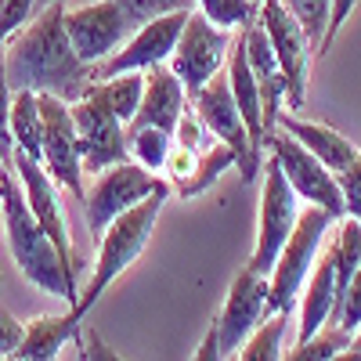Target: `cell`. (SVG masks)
Returning <instances> with one entry per match:
<instances>
[{
	"label": "cell",
	"mask_w": 361,
	"mask_h": 361,
	"mask_svg": "<svg viewBox=\"0 0 361 361\" xmlns=\"http://www.w3.org/2000/svg\"><path fill=\"white\" fill-rule=\"evenodd\" d=\"M4 62L11 90H37V94H54L62 102L83 98L94 80V66H87L76 54L66 33L62 0L40 8L37 22H25L18 29L4 47Z\"/></svg>",
	"instance_id": "obj_1"
},
{
	"label": "cell",
	"mask_w": 361,
	"mask_h": 361,
	"mask_svg": "<svg viewBox=\"0 0 361 361\" xmlns=\"http://www.w3.org/2000/svg\"><path fill=\"white\" fill-rule=\"evenodd\" d=\"M0 217H4L8 246H11L15 264L22 267L25 282L51 293V296H62L66 304L73 307L80 300L76 271L66 264L62 253H58V246L51 243V235L44 231V224L33 217L15 166H4V163H0Z\"/></svg>",
	"instance_id": "obj_2"
},
{
	"label": "cell",
	"mask_w": 361,
	"mask_h": 361,
	"mask_svg": "<svg viewBox=\"0 0 361 361\" xmlns=\"http://www.w3.org/2000/svg\"><path fill=\"white\" fill-rule=\"evenodd\" d=\"M166 195H170V185L156 188L152 195L141 199L137 206L123 209V214H119V217L102 231V250H98L94 275H90L87 289L80 293V300L73 304V314H76V318H83L90 307H94L98 300L105 296V289L145 253L148 238H152V231H156V221H159L163 206H166Z\"/></svg>",
	"instance_id": "obj_3"
},
{
	"label": "cell",
	"mask_w": 361,
	"mask_h": 361,
	"mask_svg": "<svg viewBox=\"0 0 361 361\" xmlns=\"http://www.w3.org/2000/svg\"><path fill=\"white\" fill-rule=\"evenodd\" d=\"M333 221L336 217L329 214V209L314 206V202H311V209H300L296 228L286 238V246H282L275 267H271V275H267V311H282V307L296 304L300 289H304V282L311 275V264L329 238Z\"/></svg>",
	"instance_id": "obj_4"
},
{
	"label": "cell",
	"mask_w": 361,
	"mask_h": 361,
	"mask_svg": "<svg viewBox=\"0 0 361 361\" xmlns=\"http://www.w3.org/2000/svg\"><path fill=\"white\" fill-rule=\"evenodd\" d=\"M166 180L152 170H145L137 159H123V163H112L105 170L94 173L90 188L83 192V221L90 235H102L123 209L137 206L141 199H148L156 188H163Z\"/></svg>",
	"instance_id": "obj_5"
},
{
	"label": "cell",
	"mask_w": 361,
	"mask_h": 361,
	"mask_svg": "<svg viewBox=\"0 0 361 361\" xmlns=\"http://www.w3.org/2000/svg\"><path fill=\"white\" fill-rule=\"evenodd\" d=\"M192 102H195L192 109L199 112V119L206 123V130L231 148L238 177H243L246 185H250V180H257V173H260V166H264V156L257 152L253 141H250V130H246V123H243V112H238L235 94H231L228 73L221 69L209 83H202L195 94H192Z\"/></svg>",
	"instance_id": "obj_6"
},
{
	"label": "cell",
	"mask_w": 361,
	"mask_h": 361,
	"mask_svg": "<svg viewBox=\"0 0 361 361\" xmlns=\"http://www.w3.org/2000/svg\"><path fill=\"white\" fill-rule=\"evenodd\" d=\"M260 170H264V192H260V217H257V246H253V257L246 267L267 279L286 246V238L296 228V217H300L296 199L300 195L293 192V185L286 180L275 156H267V163Z\"/></svg>",
	"instance_id": "obj_7"
},
{
	"label": "cell",
	"mask_w": 361,
	"mask_h": 361,
	"mask_svg": "<svg viewBox=\"0 0 361 361\" xmlns=\"http://www.w3.org/2000/svg\"><path fill=\"white\" fill-rule=\"evenodd\" d=\"M257 22L264 25V33L271 40V51H275L282 76H286V105L296 112L307 105V76H311V40L304 33V25L293 18V11L282 4V0H264Z\"/></svg>",
	"instance_id": "obj_8"
},
{
	"label": "cell",
	"mask_w": 361,
	"mask_h": 361,
	"mask_svg": "<svg viewBox=\"0 0 361 361\" xmlns=\"http://www.w3.org/2000/svg\"><path fill=\"white\" fill-rule=\"evenodd\" d=\"M264 148H271V156L279 159L286 180L293 185V192L300 199H307L322 209H329L333 217H343V192H340V180L336 173L329 170L314 152H307L289 130H267L264 137Z\"/></svg>",
	"instance_id": "obj_9"
},
{
	"label": "cell",
	"mask_w": 361,
	"mask_h": 361,
	"mask_svg": "<svg viewBox=\"0 0 361 361\" xmlns=\"http://www.w3.org/2000/svg\"><path fill=\"white\" fill-rule=\"evenodd\" d=\"M228 51H231L228 29L214 25L195 8V11H188L185 25H180V37L173 44V54H170L166 66L180 76V83L188 87V94H195L202 83H209L224 69Z\"/></svg>",
	"instance_id": "obj_10"
},
{
	"label": "cell",
	"mask_w": 361,
	"mask_h": 361,
	"mask_svg": "<svg viewBox=\"0 0 361 361\" xmlns=\"http://www.w3.org/2000/svg\"><path fill=\"white\" fill-rule=\"evenodd\" d=\"M40 116H44V145H40V163L54 177L58 188L73 192L83 199V156H80V137H76V119L69 102L40 94Z\"/></svg>",
	"instance_id": "obj_11"
},
{
	"label": "cell",
	"mask_w": 361,
	"mask_h": 361,
	"mask_svg": "<svg viewBox=\"0 0 361 361\" xmlns=\"http://www.w3.org/2000/svg\"><path fill=\"white\" fill-rule=\"evenodd\" d=\"M73 119H76V137H80V156H83V170L98 173L112 163H123L127 152V123H119L112 116V109L98 98V94H87L69 102Z\"/></svg>",
	"instance_id": "obj_12"
},
{
	"label": "cell",
	"mask_w": 361,
	"mask_h": 361,
	"mask_svg": "<svg viewBox=\"0 0 361 361\" xmlns=\"http://www.w3.org/2000/svg\"><path fill=\"white\" fill-rule=\"evenodd\" d=\"M134 29L137 25L112 0H98V4L66 11V33L87 66H102L112 51L123 47V40H130Z\"/></svg>",
	"instance_id": "obj_13"
},
{
	"label": "cell",
	"mask_w": 361,
	"mask_h": 361,
	"mask_svg": "<svg viewBox=\"0 0 361 361\" xmlns=\"http://www.w3.org/2000/svg\"><path fill=\"white\" fill-rule=\"evenodd\" d=\"M188 11H192V8H188ZM188 11H170V15H159V18H152V22L137 25L123 47L112 51L102 66H94V80L119 76V73H148L152 66L170 62L173 44H177V37H180V25H185Z\"/></svg>",
	"instance_id": "obj_14"
},
{
	"label": "cell",
	"mask_w": 361,
	"mask_h": 361,
	"mask_svg": "<svg viewBox=\"0 0 361 361\" xmlns=\"http://www.w3.org/2000/svg\"><path fill=\"white\" fill-rule=\"evenodd\" d=\"M267 314V279L257 275V271H238V279L231 282L224 307L214 322L217 329V343H221V357H231L243 340L257 329V322Z\"/></svg>",
	"instance_id": "obj_15"
},
{
	"label": "cell",
	"mask_w": 361,
	"mask_h": 361,
	"mask_svg": "<svg viewBox=\"0 0 361 361\" xmlns=\"http://www.w3.org/2000/svg\"><path fill=\"white\" fill-rule=\"evenodd\" d=\"M15 173H18V180H22V192H25V202H29V209H33V217L44 224V231L51 235V243L58 246V253H62L66 264L76 271L73 243H69V221H66L62 195H58L54 177L44 170L40 159L25 156V152H15Z\"/></svg>",
	"instance_id": "obj_16"
},
{
	"label": "cell",
	"mask_w": 361,
	"mask_h": 361,
	"mask_svg": "<svg viewBox=\"0 0 361 361\" xmlns=\"http://www.w3.org/2000/svg\"><path fill=\"white\" fill-rule=\"evenodd\" d=\"M185 109H188V87L180 83V76L166 62L152 66L145 73V94H141V105H137V116L130 119V127H163L173 134Z\"/></svg>",
	"instance_id": "obj_17"
},
{
	"label": "cell",
	"mask_w": 361,
	"mask_h": 361,
	"mask_svg": "<svg viewBox=\"0 0 361 361\" xmlns=\"http://www.w3.org/2000/svg\"><path fill=\"white\" fill-rule=\"evenodd\" d=\"M336 250H333V238H325L322 253L311 264V275L304 282V304H300V329H296V340H307L314 336L322 325L333 322L336 314Z\"/></svg>",
	"instance_id": "obj_18"
},
{
	"label": "cell",
	"mask_w": 361,
	"mask_h": 361,
	"mask_svg": "<svg viewBox=\"0 0 361 361\" xmlns=\"http://www.w3.org/2000/svg\"><path fill=\"white\" fill-rule=\"evenodd\" d=\"M243 40H246V58H250V69H253V80L260 87V105H264V130H275L279 127V116H282V105H286V76H282V66L275 51H271V40L264 33V25L253 22L243 29ZM267 137V134H264Z\"/></svg>",
	"instance_id": "obj_19"
},
{
	"label": "cell",
	"mask_w": 361,
	"mask_h": 361,
	"mask_svg": "<svg viewBox=\"0 0 361 361\" xmlns=\"http://www.w3.org/2000/svg\"><path fill=\"white\" fill-rule=\"evenodd\" d=\"M224 73H228V83H231V94H235V105L243 112V123L250 130V141L253 148L264 156V105H260V87L253 80V69H250V58H246V40L238 37L231 40V51H228V62H224Z\"/></svg>",
	"instance_id": "obj_20"
},
{
	"label": "cell",
	"mask_w": 361,
	"mask_h": 361,
	"mask_svg": "<svg viewBox=\"0 0 361 361\" xmlns=\"http://www.w3.org/2000/svg\"><path fill=\"white\" fill-rule=\"evenodd\" d=\"M76 325H80V318L73 314V307H69V314H40L33 322H25L22 343L11 357L15 361H51L69 340H76Z\"/></svg>",
	"instance_id": "obj_21"
},
{
	"label": "cell",
	"mask_w": 361,
	"mask_h": 361,
	"mask_svg": "<svg viewBox=\"0 0 361 361\" xmlns=\"http://www.w3.org/2000/svg\"><path fill=\"white\" fill-rule=\"evenodd\" d=\"M279 123H282V130H289L300 145H304L307 152H314L333 173H340L357 156L354 141H347L340 130L325 127V123H307V119H296V116H279Z\"/></svg>",
	"instance_id": "obj_22"
},
{
	"label": "cell",
	"mask_w": 361,
	"mask_h": 361,
	"mask_svg": "<svg viewBox=\"0 0 361 361\" xmlns=\"http://www.w3.org/2000/svg\"><path fill=\"white\" fill-rule=\"evenodd\" d=\"M11 141H15V152L40 159L44 116H40V94L37 90H15V98H11Z\"/></svg>",
	"instance_id": "obj_23"
},
{
	"label": "cell",
	"mask_w": 361,
	"mask_h": 361,
	"mask_svg": "<svg viewBox=\"0 0 361 361\" xmlns=\"http://www.w3.org/2000/svg\"><path fill=\"white\" fill-rule=\"evenodd\" d=\"M90 94H98L119 123L130 127V119L137 116L141 94H145V73H119V76H105V80H90Z\"/></svg>",
	"instance_id": "obj_24"
},
{
	"label": "cell",
	"mask_w": 361,
	"mask_h": 361,
	"mask_svg": "<svg viewBox=\"0 0 361 361\" xmlns=\"http://www.w3.org/2000/svg\"><path fill=\"white\" fill-rule=\"evenodd\" d=\"M293 318V307H282V311H267L257 329L243 340V347L235 350V357L243 361H275V357H286L282 354V336H286V325Z\"/></svg>",
	"instance_id": "obj_25"
},
{
	"label": "cell",
	"mask_w": 361,
	"mask_h": 361,
	"mask_svg": "<svg viewBox=\"0 0 361 361\" xmlns=\"http://www.w3.org/2000/svg\"><path fill=\"white\" fill-rule=\"evenodd\" d=\"M170 148H173V134L163 127H130L127 130V152L152 173L166 170Z\"/></svg>",
	"instance_id": "obj_26"
},
{
	"label": "cell",
	"mask_w": 361,
	"mask_h": 361,
	"mask_svg": "<svg viewBox=\"0 0 361 361\" xmlns=\"http://www.w3.org/2000/svg\"><path fill=\"white\" fill-rule=\"evenodd\" d=\"M347 347H350V333H347L343 325L329 322V325L318 329L314 336L296 340L293 354H286V357H293V361H325V357H340Z\"/></svg>",
	"instance_id": "obj_27"
},
{
	"label": "cell",
	"mask_w": 361,
	"mask_h": 361,
	"mask_svg": "<svg viewBox=\"0 0 361 361\" xmlns=\"http://www.w3.org/2000/svg\"><path fill=\"white\" fill-rule=\"evenodd\" d=\"M235 166V156H231V148L221 141V145H209L206 152H199V163H195V170L188 173V180H180V195H199V192H206L214 180L224 173V170H231Z\"/></svg>",
	"instance_id": "obj_28"
},
{
	"label": "cell",
	"mask_w": 361,
	"mask_h": 361,
	"mask_svg": "<svg viewBox=\"0 0 361 361\" xmlns=\"http://www.w3.org/2000/svg\"><path fill=\"white\" fill-rule=\"evenodd\" d=\"M192 4L221 29H246L257 22V0H192Z\"/></svg>",
	"instance_id": "obj_29"
},
{
	"label": "cell",
	"mask_w": 361,
	"mask_h": 361,
	"mask_svg": "<svg viewBox=\"0 0 361 361\" xmlns=\"http://www.w3.org/2000/svg\"><path fill=\"white\" fill-rule=\"evenodd\" d=\"M282 4L293 11V18L304 25V33L318 54L322 40H325V25H329V15H333V0H282Z\"/></svg>",
	"instance_id": "obj_30"
},
{
	"label": "cell",
	"mask_w": 361,
	"mask_h": 361,
	"mask_svg": "<svg viewBox=\"0 0 361 361\" xmlns=\"http://www.w3.org/2000/svg\"><path fill=\"white\" fill-rule=\"evenodd\" d=\"M11 98H15V90H11V83H8V62H4V47H0V163H4V166H15Z\"/></svg>",
	"instance_id": "obj_31"
},
{
	"label": "cell",
	"mask_w": 361,
	"mask_h": 361,
	"mask_svg": "<svg viewBox=\"0 0 361 361\" xmlns=\"http://www.w3.org/2000/svg\"><path fill=\"white\" fill-rule=\"evenodd\" d=\"M112 4L123 8V15L134 22V25H145L159 15H170V11H188L195 8L192 0H112Z\"/></svg>",
	"instance_id": "obj_32"
},
{
	"label": "cell",
	"mask_w": 361,
	"mask_h": 361,
	"mask_svg": "<svg viewBox=\"0 0 361 361\" xmlns=\"http://www.w3.org/2000/svg\"><path fill=\"white\" fill-rule=\"evenodd\" d=\"M333 322H336V325H343L350 336H354L357 329H361V264H357L354 279L347 282V289H343V296H340V304H336V314H333Z\"/></svg>",
	"instance_id": "obj_33"
},
{
	"label": "cell",
	"mask_w": 361,
	"mask_h": 361,
	"mask_svg": "<svg viewBox=\"0 0 361 361\" xmlns=\"http://www.w3.org/2000/svg\"><path fill=\"white\" fill-rule=\"evenodd\" d=\"M340 180V192H343V214L361 221V148H357V156L336 173Z\"/></svg>",
	"instance_id": "obj_34"
},
{
	"label": "cell",
	"mask_w": 361,
	"mask_h": 361,
	"mask_svg": "<svg viewBox=\"0 0 361 361\" xmlns=\"http://www.w3.org/2000/svg\"><path fill=\"white\" fill-rule=\"evenodd\" d=\"M37 8H40L37 0H0V47H4L29 18H33Z\"/></svg>",
	"instance_id": "obj_35"
},
{
	"label": "cell",
	"mask_w": 361,
	"mask_h": 361,
	"mask_svg": "<svg viewBox=\"0 0 361 361\" xmlns=\"http://www.w3.org/2000/svg\"><path fill=\"white\" fill-rule=\"evenodd\" d=\"M354 8H357V0H333V15H329V25H325V40H322L318 54H329V51H333V40L340 37V29L347 25V18L354 15Z\"/></svg>",
	"instance_id": "obj_36"
},
{
	"label": "cell",
	"mask_w": 361,
	"mask_h": 361,
	"mask_svg": "<svg viewBox=\"0 0 361 361\" xmlns=\"http://www.w3.org/2000/svg\"><path fill=\"white\" fill-rule=\"evenodd\" d=\"M22 333H25V322H18L8 307H0V357H11L18 350Z\"/></svg>",
	"instance_id": "obj_37"
},
{
	"label": "cell",
	"mask_w": 361,
	"mask_h": 361,
	"mask_svg": "<svg viewBox=\"0 0 361 361\" xmlns=\"http://www.w3.org/2000/svg\"><path fill=\"white\" fill-rule=\"evenodd\" d=\"M76 347H80V357H119L112 347L98 340L94 329H76Z\"/></svg>",
	"instance_id": "obj_38"
},
{
	"label": "cell",
	"mask_w": 361,
	"mask_h": 361,
	"mask_svg": "<svg viewBox=\"0 0 361 361\" xmlns=\"http://www.w3.org/2000/svg\"><path fill=\"white\" fill-rule=\"evenodd\" d=\"M192 357H202V361H206V357H221V343H217V329H214V325H209V333H206L202 347H199Z\"/></svg>",
	"instance_id": "obj_39"
},
{
	"label": "cell",
	"mask_w": 361,
	"mask_h": 361,
	"mask_svg": "<svg viewBox=\"0 0 361 361\" xmlns=\"http://www.w3.org/2000/svg\"><path fill=\"white\" fill-rule=\"evenodd\" d=\"M340 357H361V329H357V333L350 336V347H347Z\"/></svg>",
	"instance_id": "obj_40"
},
{
	"label": "cell",
	"mask_w": 361,
	"mask_h": 361,
	"mask_svg": "<svg viewBox=\"0 0 361 361\" xmlns=\"http://www.w3.org/2000/svg\"><path fill=\"white\" fill-rule=\"evenodd\" d=\"M37 4H40V8H47V4H54V0H37Z\"/></svg>",
	"instance_id": "obj_41"
},
{
	"label": "cell",
	"mask_w": 361,
	"mask_h": 361,
	"mask_svg": "<svg viewBox=\"0 0 361 361\" xmlns=\"http://www.w3.org/2000/svg\"><path fill=\"white\" fill-rule=\"evenodd\" d=\"M257 4H264V0H257Z\"/></svg>",
	"instance_id": "obj_42"
},
{
	"label": "cell",
	"mask_w": 361,
	"mask_h": 361,
	"mask_svg": "<svg viewBox=\"0 0 361 361\" xmlns=\"http://www.w3.org/2000/svg\"><path fill=\"white\" fill-rule=\"evenodd\" d=\"M0 282H4V279H0Z\"/></svg>",
	"instance_id": "obj_43"
}]
</instances>
